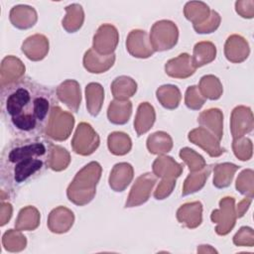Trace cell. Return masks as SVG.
Instances as JSON below:
<instances>
[{"label":"cell","mask_w":254,"mask_h":254,"mask_svg":"<svg viewBox=\"0 0 254 254\" xmlns=\"http://www.w3.org/2000/svg\"><path fill=\"white\" fill-rule=\"evenodd\" d=\"M1 115L16 138H35L45 134L58 100L49 86L22 77L1 86Z\"/></svg>","instance_id":"1"},{"label":"cell","mask_w":254,"mask_h":254,"mask_svg":"<svg viewBox=\"0 0 254 254\" xmlns=\"http://www.w3.org/2000/svg\"><path fill=\"white\" fill-rule=\"evenodd\" d=\"M53 146L52 142L41 137L16 138L7 144L0 164L2 190L14 192L40 175L50 166Z\"/></svg>","instance_id":"2"},{"label":"cell","mask_w":254,"mask_h":254,"mask_svg":"<svg viewBox=\"0 0 254 254\" xmlns=\"http://www.w3.org/2000/svg\"><path fill=\"white\" fill-rule=\"evenodd\" d=\"M101 167L97 162L85 165L74 177L67 188V197L77 205L88 203L95 194L97 182L100 179Z\"/></svg>","instance_id":"3"},{"label":"cell","mask_w":254,"mask_h":254,"mask_svg":"<svg viewBox=\"0 0 254 254\" xmlns=\"http://www.w3.org/2000/svg\"><path fill=\"white\" fill-rule=\"evenodd\" d=\"M178 28L168 20L158 21L154 24L150 34V43L154 51H166L172 49L178 42Z\"/></svg>","instance_id":"4"},{"label":"cell","mask_w":254,"mask_h":254,"mask_svg":"<svg viewBox=\"0 0 254 254\" xmlns=\"http://www.w3.org/2000/svg\"><path fill=\"white\" fill-rule=\"evenodd\" d=\"M71 145L76 154L90 155L97 149L99 137L89 124L82 122L77 126Z\"/></svg>","instance_id":"5"},{"label":"cell","mask_w":254,"mask_h":254,"mask_svg":"<svg viewBox=\"0 0 254 254\" xmlns=\"http://www.w3.org/2000/svg\"><path fill=\"white\" fill-rule=\"evenodd\" d=\"M156 183V178L152 174H144L140 176L134 184L128 200L125 203L126 207H132L144 203L148 200L150 191Z\"/></svg>","instance_id":"6"},{"label":"cell","mask_w":254,"mask_h":254,"mask_svg":"<svg viewBox=\"0 0 254 254\" xmlns=\"http://www.w3.org/2000/svg\"><path fill=\"white\" fill-rule=\"evenodd\" d=\"M253 129V115L249 107L237 106L232 112L231 132L234 139L243 137Z\"/></svg>","instance_id":"7"},{"label":"cell","mask_w":254,"mask_h":254,"mask_svg":"<svg viewBox=\"0 0 254 254\" xmlns=\"http://www.w3.org/2000/svg\"><path fill=\"white\" fill-rule=\"evenodd\" d=\"M128 52L136 58H148L155 52L145 31L133 30L126 42Z\"/></svg>","instance_id":"8"},{"label":"cell","mask_w":254,"mask_h":254,"mask_svg":"<svg viewBox=\"0 0 254 254\" xmlns=\"http://www.w3.org/2000/svg\"><path fill=\"white\" fill-rule=\"evenodd\" d=\"M73 123H74L73 116L67 112L63 111L61 107L57 105L53 109L47 128L59 125L60 127L55 137V140L63 141L67 139V137L69 136L70 131L72 130V127H73Z\"/></svg>","instance_id":"9"},{"label":"cell","mask_w":254,"mask_h":254,"mask_svg":"<svg viewBox=\"0 0 254 254\" xmlns=\"http://www.w3.org/2000/svg\"><path fill=\"white\" fill-rule=\"evenodd\" d=\"M189 140L193 142L195 145L200 146L205 150L211 157L220 156L224 153V149L219 147V140H215L214 135L209 134L203 128H197L189 133Z\"/></svg>","instance_id":"10"},{"label":"cell","mask_w":254,"mask_h":254,"mask_svg":"<svg viewBox=\"0 0 254 254\" xmlns=\"http://www.w3.org/2000/svg\"><path fill=\"white\" fill-rule=\"evenodd\" d=\"M195 68L192 59L188 54H181L176 59L170 60L165 65L166 73L177 78L189 77L194 72Z\"/></svg>","instance_id":"11"},{"label":"cell","mask_w":254,"mask_h":254,"mask_svg":"<svg viewBox=\"0 0 254 254\" xmlns=\"http://www.w3.org/2000/svg\"><path fill=\"white\" fill-rule=\"evenodd\" d=\"M57 95L70 110L77 111L80 104V88L77 81L71 79L64 81L58 87Z\"/></svg>","instance_id":"12"},{"label":"cell","mask_w":254,"mask_h":254,"mask_svg":"<svg viewBox=\"0 0 254 254\" xmlns=\"http://www.w3.org/2000/svg\"><path fill=\"white\" fill-rule=\"evenodd\" d=\"M225 57L232 63H241L249 55V46L244 38L237 35L230 36L225 43Z\"/></svg>","instance_id":"13"},{"label":"cell","mask_w":254,"mask_h":254,"mask_svg":"<svg viewBox=\"0 0 254 254\" xmlns=\"http://www.w3.org/2000/svg\"><path fill=\"white\" fill-rule=\"evenodd\" d=\"M133 178V169L130 164H116L110 173L109 186L115 191H122L130 184Z\"/></svg>","instance_id":"14"},{"label":"cell","mask_w":254,"mask_h":254,"mask_svg":"<svg viewBox=\"0 0 254 254\" xmlns=\"http://www.w3.org/2000/svg\"><path fill=\"white\" fill-rule=\"evenodd\" d=\"M102 55H99L98 53L94 52L93 49L88 50L84 57H83V65L84 67L89 70L90 72H104L109 67H111L115 62V56L114 54L103 56L102 59L99 61Z\"/></svg>","instance_id":"15"},{"label":"cell","mask_w":254,"mask_h":254,"mask_svg":"<svg viewBox=\"0 0 254 254\" xmlns=\"http://www.w3.org/2000/svg\"><path fill=\"white\" fill-rule=\"evenodd\" d=\"M155 122V111L152 105L148 102H143L138 107L136 119L134 121V128L138 136L146 133Z\"/></svg>","instance_id":"16"},{"label":"cell","mask_w":254,"mask_h":254,"mask_svg":"<svg viewBox=\"0 0 254 254\" xmlns=\"http://www.w3.org/2000/svg\"><path fill=\"white\" fill-rule=\"evenodd\" d=\"M130 108H132V104L129 100H113L110 103L107 111L109 121L113 124H125L128 122L131 115L132 109Z\"/></svg>","instance_id":"17"},{"label":"cell","mask_w":254,"mask_h":254,"mask_svg":"<svg viewBox=\"0 0 254 254\" xmlns=\"http://www.w3.org/2000/svg\"><path fill=\"white\" fill-rule=\"evenodd\" d=\"M221 211L223 212V222L216 227V233L219 235L227 234L235 224V218L237 215L234 211V198L224 197L219 201Z\"/></svg>","instance_id":"18"},{"label":"cell","mask_w":254,"mask_h":254,"mask_svg":"<svg viewBox=\"0 0 254 254\" xmlns=\"http://www.w3.org/2000/svg\"><path fill=\"white\" fill-rule=\"evenodd\" d=\"M216 49L210 42L197 43L193 48L192 63L195 67L202 66L215 59Z\"/></svg>","instance_id":"19"},{"label":"cell","mask_w":254,"mask_h":254,"mask_svg":"<svg viewBox=\"0 0 254 254\" xmlns=\"http://www.w3.org/2000/svg\"><path fill=\"white\" fill-rule=\"evenodd\" d=\"M86 93V106L88 109V112L92 116H97L101 105L102 101L104 98V92L102 89V86L99 83H89L86 85L85 89Z\"/></svg>","instance_id":"20"},{"label":"cell","mask_w":254,"mask_h":254,"mask_svg":"<svg viewBox=\"0 0 254 254\" xmlns=\"http://www.w3.org/2000/svg\"><path fill=\"white\" fill-rule=\"evenodd\" d=\"M67 12L66 17L63 20V27L68 32L73 33L77 31L83 23V11L78 4H71L65 8Z\"/></svg>","instance_id":"21"},{"label":"cell","mask_w":254,"mask_h":254,"mask_svg":"<svg viewBox=\"0 0 254 254\" xmlns=\"http://www.w3.org/2000/svg\"><path fill=\"white\" fill-rule=\"evenodd\" d=\"M157 98L164 107L174 109L180 103L181 93L176 85H163L157 90Z\"/></svg>","instance_id":"22"},{"label":"cell","mask_w":254,"mask_h":254,"mask_svg":"<svg viewBox=\"0 0 254 254\" xmlns=\"http://www.w3.org/2000/svg\"><path fill=\"white\" fill-rule=\"evenodd\" d=\"M210 170V166H206V168H203V171L200 174H190L185 182L182 194L187 195L199 190L203 187L205 180L208 178Z\"/></svg>","instance_id":"23"},{"label":"cell","mask_w":254,"mask_h":254,"mask_svg":"<svg viewBox=\"0 0 254 254\" xmlns=\"http://www.w3.org/2000/svg\"><path fill=\"white\" fill-rule=\"evenodd\" d=\"M72 212L70 210H68L65 207H58L55 208L49 216V228L51 229L52 232H56V233H63V232H66L69 228L64 223L63 218L66 217L67 215L71 214Z\"/></svg>","instance_id":"24"},{"label":"cell","mask_w":254,"mask_h":254,"mask_svg":"<svg viewBox=\"0 0 254 254\" xmlns=\"http://www.w3.org/2000/svg\"><path fill=\"white\" fill-rule=\"evenodd\" d=\"M132 81L133 79L128 76H119L115 78V80L112 82V85H111V89L114 97L118 99H126L132 96L134 92H136L137 87L126 88V85L130 84Z\"/></svg>","instance_id":"25"},{"label":"cell","mask_w":254,"mask_h":254,"mask_svg":"<svg viewBox=\"0 0 254 254\" xmlns=\"http://www.w3.org/2000/svg\"><path fill=\"white\" fill-rule=\"evenodd\" d=\"M221 85L218 78L213 75H205L200 80V90L202 95L209 99H218L222 93V88H213V86Z\"/></svg>","instance_id":"26"},{"label":"cell","mask_w":254,"mask_h":254,"mask_svg":"<svg viewBox=\"0 0 254 254\" xmlns=\"http://www.w3.org/2000/svg\"><path fill=\"white\" fill-rule=\"evenodd\" d=\"M68 163H69V155L66 152V150L62 147L54 145L49 167L54 171H61L63 169H65Z\"/></svg>","instance_id":"27"},{"label":"cell","mask_w":254,"mask_h":254,"mask_svg":"<svg viewBox=\"0 0 254 254\" xmlns=\"http://www.w3.org/2000/svg\"><path fill=\"white\" fill-rule=\"evenodd\" d=\"M209 8L202 2H189L185 7L186 18L194 23L196 15H200L201 19H207L209 15Z\"/></svg>","instance_id":"28"},{"label":"cell","mask_w":254,"mask_h":254,"mask_svg":"<svg viewBox=\"0 0 254 254\" xmlns=\"http://www.w3.org/2000/svg\"><path fill=\"white\" fill-rule=\"evenodd\" d=\"M221 173H223V177L219 178L216 181H213V185L218 189H223L228 187L231 184L234 173L239 169V166H236L231 163H224L215 166Z\"/></svg>","instance_id":"29"},{"label":"cell","mask_w":254,"mask_h":254,"mask_svg":"<svg viewBox=\"0 0 254 254\" xmlns=\"http://www.w3.org/2000/svg\"><path fill=\"white\" fill-rule=\"evenodd\" d=\"M180 156L189 165V169L190 172L200 170L205 167V162L203 158L190 148L182 149L180 152Z\"/></svg>","instance_id":"30"},{"label":"cell","mask_w":254,"mask_h":254,"mask_svg":"<svg viewBox=\"0 0 254 254\" xmlns=\"http://www.w3.org/2000/svg\"><path fill=\"white\" fill-rule=\"evenodd\" d=\"M233 150L235 156L241 161H247L252 156L251 140L244 137H239L233 141Z\"/></svg>","instance_id":"31"},{"label":"cell","mask_w":254,"mask_h":254,"mask_svg":"<svg viewBox=\"0 0 254 254\" xmlns=\"http://www.w3.org/2000/svg\"><path fill=\"white\" fill-rule=\"evenodd\" d=\"M204 103V98L199 94L197 86H190L186 92V105L190 109H199Z\"/></svg>","instance_id":"32"},{"label":"cell","mask_w":254,"mask_h":254,"mask_svg":"<svg viewBox=\"0 0 254 254\" xmlns=\"http://www.w3.org/2000/svg\"><path fill=\"white\" fill-rule=\"evenodd\" d=\"M233 242L236 245H246L251 247L253 245V230L250 227H241L235 234Z\"/></svg>","instance_id":"33"},{"label":"cell","mask_w":254,"mask_h":254,"mask_svg":"<svg viewBox=\"0 0 254 254\" xmlns=\"http://www.w3.org/2000/svg\"><path fill=\"white\" fill-rule=\"evenodd\" d=\"M176 185V181L175 180H171L170 182L167 181V179H165L157 188V190L155 192V197L157 199H163L164 197L168 196L171 192L172 190L174 188V186Z\"/></svg>","instance_id":"34"},{"label":"cell","mask_w":254,"mask_h":254,"mask_svg":"<svg viewBox=\"0 0 254 254\" xmlns=\"http://www.w3.org/2000/svg\"><path fill=\"white\" fill-rule=\"evenodd\" d=\"M252 201V197H247L245 198L244 200H242L239 204H238V207H237V217H241L244 215V212L248 209L250 203Z\"/></svg>","instance_id":"35"}]
</instances>
